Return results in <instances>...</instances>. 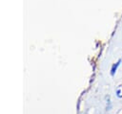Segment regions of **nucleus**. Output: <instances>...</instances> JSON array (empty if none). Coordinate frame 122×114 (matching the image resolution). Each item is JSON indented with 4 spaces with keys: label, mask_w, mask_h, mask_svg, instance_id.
Wrapping results in <instances>:
<instances>
[{
    "label": "nucleus",
    "mask_w": 122,
    "mask_h": 114,
    "mask_svg": "<svg viewBox=\"0 0 122 114\" xmlns=\"http://www.w3.org/2000/svg\"><path fill=\"white\" fill-rule=\"evenodd\" d=\"M115 94L118 98H122V85H118L115 89Z\"/></svg>",
    "instance_id": "nucleus-1"
},
{
    "label": "nucleus",
    "mask_w": 122,
    "mask_h": 114,
    "mask_svg": "<svg viewBox=\"0 0 122 114\" xmlns=\"http://www.w3.org/2000/svg\"><path fill=\"white\" fill-rule=\"evenodd\" d=\"M119 63H120V60H118V61L116 62V64L112 65V75H114V72L116 71V69H117V67H118Z\"/></svg>",
    "instance_id": "nucleus-2"
}]
</instances>
